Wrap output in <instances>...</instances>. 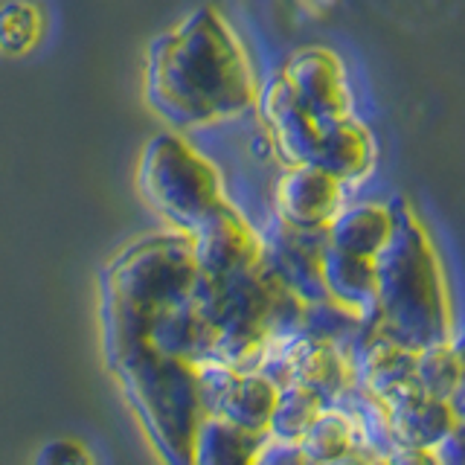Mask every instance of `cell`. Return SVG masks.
Masks as SVG:
<instances>
[{
	"mask_svg": "<svg viewBox=\"0 0 465 465\" xmlns=\"http://www.w3.org/2000/svg\"><path fill=\"white\" fill-rule=\"evenodd\" d=\"M262 84L244 41L215 6L189 12L149 47L145 96L174 128L236 120L259 105Z\"/></svg>",
	"mask_w": 465,
	"mask_h": 465,
	"instance_id": "cell-1",
	"label": "cell"
},
{
	"mask_svg": "<svg viewBox=\"0 0 465 465\" xmlns=\"http://www.w3.org/2000/svg\"><path fill=\"white\" fill-rule=\"evenodd\" d=\"M198 276L193 236L157 232L131 242L99 276L102 349L108 367L149 341L157 317L193 294Z\"/></svg>",
	"mask_w": 465,
	"mask_h": 465,
	"instance_id": "cell-2",
	"label": "cell"
},
{
	"mask_svg": "<svg viewBox=\"0 0 465 465\" xmlns=\"http://www.w3.org/2000/svg\"><path fill=\"white\" fill-rule=\"evenodd\" d=\"M378 297L372 326L413 352L454 338L442 259L411 203L396 201V224L375 256Z\"/></svg>",
	"mask_w": 465,
	"mask_h": 465,
	"instance_id": "cell-3",
	"label": "cell"
},
{
	"mask_svg": "<svg viewBox=\"0 0 465 465\" xmlns=\"http://www.w3.org/2000/svg\"><path fill=\"white\" fill-rule=\"evenodd\" d=\"M111 372L163 465H193V442L201 419L207 416L198 363L143 343L111 363Z\"/></svg>",
	"mask_w": 465,
	"mask_h": 465,
	"instance_id": "cell-4",
	"label": "cell"
},
{
	"mask_svg": "<svg viewBox=\"0 0 465 465\" xmlns=\"http://www.w3.org/2000/svg\"><path fill=\"white\" fill-rule=\"evenodd\" d=\"M137 174L143 198L186 236L198 232L230 203L213 160L174 131L149 140Z\"/></svg>",
	"mask_w": 465,
	"mask_h": 465,
	"instance_id": "cell-5",
	"label": "cell"
},
{
	"mask_svg": "<svg viewBox=\"0 0 465 465\" xmlns=\"http://www.w3.org/2000/svg\"><path fill=\"white\" fill-rule=\"evenodd\" d=\"M280 76L288 87L291 99L297 102V108L314 123L317 149L329 131L358 116L349 73L338 53H331L326 47H302L288 55Z\"/></svg>",
	"mask_w": 465,
	"mask_h": 465,
	"instance_id": "cell-6",
	"label": "cell"
},
{
	"mask_svg": "<svg viewBox=\"0 0 465 465\" xmlns=\"http://www.w3.org/2000/svg\"><path fill=\"white\" fill-rule=\"evenodd\" d=\"M198 384L207 416L227 419L247 430L268 433L280 387L259 370H239L224 361H201Z\"/></svg>",
	"mask_w": 465,
	"mask_h": 465,
	"instance_id": "cell-7",
	"label": "cell"
},
{
	"mask_svg": "<svg viewBox=\"0 0 465 465\" xmlns=\"http://www.w3.org/2000/svg\"><path fill=\"white\" fill-rule=\"evenodd\" d=\"M349 189L338 174L314 163H285L273 183V222L294 230H326L349 203Z\"/></svg>",
	"mask_w": 465,
	"mask_h": 465,
	"instance_id": "cell-8",
	"label": "cell"
},
{
	"mask_svg": "<svg viewBox=\"0 0 465 465\" xmlns=\"http://www.w3.org/2000/svg\"><path fill=\"white\" fill-rule=\"evenodd\" d=\"M384 401L399 448H436L457 428V413L450 401L425 392L416 384V378L392 390Z\"/></svg>",
	"mask_w": 465,
	"mask_h": 465,
	"instance_id": "cell-9",
	"label": "cell"
},
{
	"mask_svg": "<svg viewBox=\"0 0 465 465\" xmlns=\"http://www.w3.org/2000/svg\"><path fill=\"white\" fill-rule=\"evenodd\" d=\"M323 282L326 294L341 309L355 314L363 323H372L375 297H378V271L375 259L346 253L326 242L323 247Z\"/></svg>",
	"mask_w": 465,
	"mask_h": 465,
	"instance_id": "cell-10",
	"label": "cell"
},
{
	"mask_svg": "<svg viewBox=\"0 0 465 465\" xmlns=\"http://www.w3.org/2000/svg\"><path fill=\"white\" fill-rule=\"evenodd\" d=\"M396 224V203L349 201L326 227V242L346 253L375 259L384 251Z\"/></svg>",
	"mask_w": 465,
	"mask_h": 465,
	"instance_id": "cell-11",
	"label": "cell"
},
{
	"mask_svg": "<svg viewBox=\"0 0 465 465\" xmlns=\"http://www.w3.org/2000/svg\"><path fill=\"white\" fill-rule=\"evenodd\" d=\"M145 343L154 346L157 352H163V355L201 363V361H210L213 355V329L195 309L193 297H186L157 317V323L152 326Z\"/></svg>",
	"mask_w": 465,
	"mask_h": 465,
	"instance_id": "cell-12",
	"label": "cell"
},
{
	"mask_svg": "<svg viewBox=\"0 0 465 465\" xmlns=\"http://www.w3.org/2000/svg\"><path fill=\"white\" fill-rule=\"evenodd\" d=\"M265 442L268 433L262 430H247L227 419L203 416L193 442V465H256Z\"/></svg>",
	"mask_w": 465,
	"mask_h": 465,
	"instance_id": "cell-13",
	"label": "cell"
},
{
	"mask_svg": "<svg viewBox=\"0 0 465 465\" xmlns=\"http://www.w3.org/2000/svg\"><path fill=\"white\" fill-rule=\"evenodd\" d=\"M358 445H361V433H358L355 419L338 404H326L323 413L312 421V428L305 430L302 440L297 442L300 454L312 465H323V462L338 460L346 454V450H352Z\"/></svg>",
	"mask_w": 465,
	"mask_h": 465,
	"instance_id": "cell-14",
	"label": "cell"
},
{
	"mask_svg": "<svg viewBox=\"0 0 465 465\" xmlns=\"http://www.w3.org/2000/svg\"><path fill=\"white\" fill-rule=\"evenodd\" d=\"M326 401L317 396L312 387L305 384H285L280 387V399H276L268 436L288 445H297L302 433L312 428V421L323 413Z\"/></svg>",
	"mask_w": 465,
	"mask_h": 465,
	"instance_id": "cell-15",
	"label": "cell"
},
{
	"mask_svg": "<svg viewBox=\"0 0 465 465\" xmlns=\"http://www.w3.org/2000/svg\"><path fill=\"white\" fill-rule=\"evenodd\" d=\"M462 375H465V355L457 338L421 349L416 358V384L436 399L445 401L454 399L462 384Z\"/></svg>",
	"mask_w": 465,
	"mask_h": 465,
	"instance_id": "cell-16",
	"label": "cell"
},
{
	"mask_svg": "<svg viewBox=\"0 0 465 465\" xmlns=\"http://www.w3.org/2000/svg\"><path fill=\"white\" fill-rule=\"evenodd\" d=\"M41 35V12L29 0H9L0 6V53L21 55L35 47Z\"/></svg>",
	"mask_w": 465,
	"mask_h": 465,
	"instance_id": "cell-17",
	"label": "cell"
},
{
	"mask_svg": "<svg viewBox=\"0 0 465 465\" xmlns=\"http://www.w3.org/2000/svg\"><path fill=\"white\" fill-rule=\"evenodd\" d=\"M33 465H94V457L76 440H53L38 448Z\"/></svg>",
	"mask_w": 465,
	"mask_h": 465,
	"instance_id": "cell-18",
	"label": "cell"
},
{
	"mask_svg": "<svg viewBox=\"0 0 465 465\" xmlns=\"http://www.w3.org/2000/svg\"><path fill=\"white\" fill-rule=\"evenodd\" d=\"M259 462H262V465H312L309 460H305V457L300 454V448H297V445H288V442H280V440H271V436H268L265 448H262Z\"/></svg>",
	"mask_w": 465,
	"mask_h": 465,
	"instance_id": "cell-19",
	"label": "cell"
},
{
	"mask_svg": "<svg viewBox=\"0 0 465 465\" xmlns=\"http://www.w3.org/2000/svg\"><path fill=\"white\" fill-rule=\"evenodd\" d=\"M387 460L390 465H442L436 448H396Z\"/></svg>",
	"mask_w": 465,
	"mask_h": 465,
	"instance_id": "cell-20",
	"label": "cell"
},
{
	"mask_svg": "<svg viewBox=\"0 0 465 465\" xmlns=\"http://www.w3.org/2000/svg\"><path fill=\"white\" fill-rule=\"evenodd\" d=\"M323 465H390V460L387 457H378V454H372L370 448H352V450H346L343 457H338V460H331V462H323Z\"/></svg>",
	"mask_w": 465,
	"mask_h": 465,
	"instance_id": "cell-21",
	"label": "cell"
},
{
	"mask_svg": "<svg viewBox=\"0 0 465 465\" xmlns=\"http://www.w3.org/2000/svg\"><path fill=\"white\" fill-rule=\"evenodd\" d=\"M457 338V343H460V349H462V355H465V331L462 334H454ZM450 407H454V413L460 416V413H465V375H462V384H460V390H457V396L450 399Z\"/></svg>",
	"mask_w": 465,
	"mask_h": 465,
	"instance_id": "cell-22",
	"label": "cell"
},
{
	"mask_svg": "<svg viewBox=\"0 0 465 465\" xmlns=\"http://www.w3.org/2000/svg\"><path fill=\"white\" fill-rule=\"evenodd\" d=\"M256 465H262V462H256Z\"/></svg>",
	"mask_w": 465,
	"mask_h": 465,
	"instance_id": "cell-23",
	"label": "cell"
}]
</instances>
